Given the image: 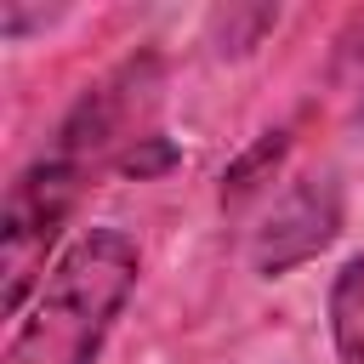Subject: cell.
<instances>
[{"mask_svg":"<svg viewBox=\"0 0 364 364\" xmlns=\"http://www.w3.org/2000/svg\"><path fill=\"white\" fill-rule=\"evenodd\" d=\"M142 256L119 228H85L34 290L0 364H97L108 330L136 290Z\"/></svg>","mask_w":364,"mask_h":364,"instance_id":"6da1fadb","label":"cell"},{"mask_svg":"<svg viewBox=\"0 0 364 364\" xmlns=\"http://www.w3.org/2000/svg\"><path fill=\"white\" fill-rule=\"evenodd\" d=\"M330 341L336 364H364V256H353L330 284Z\"/></svg>","mask_w":364,"mask_h":364,"instance_id":"277c9868","label":"cell"},{"mask_svg":"<svg viewBox=\"0 0 364 364\" xmlns=\"http://www.w3.org/2000/svg\"><path fill=\"white\" fill-rule=\"evenodd\" d=\"M336 233H341V188H336V176H301L262 216V228L250 239V267L262 279H279V273L313 262Z\"/></svg>","mask_w":364,"mask_h":364,"instance_id":"3957f363","label":"cell"},{"mask_svg":"<svg viewBox=\"0 0 364 364\" xmlns=\"http://www.w3.org/2000/svg\"><path fill=\"white\" fill-rule=\"evenodd\" d=\"M91 182L97 176L57 148L34 154L17 171L11 193H6V216H0V267H6V313L11 318H23L28 296L46 284V250L57 245L63 222L80 210Z\"/></svg>","mask_w":364,"mask_h":364,"instance_id":"7a4b0ae2","label":"cell"}]
</instances>
